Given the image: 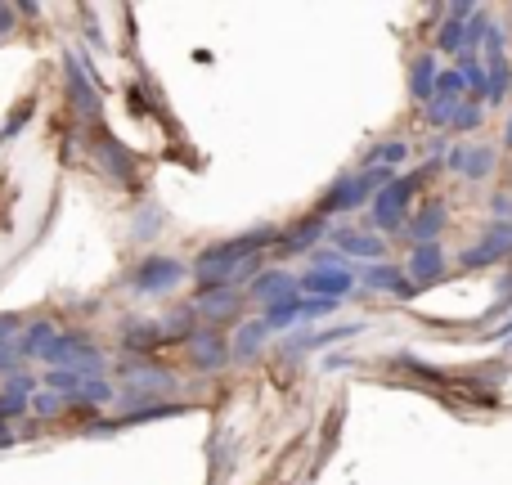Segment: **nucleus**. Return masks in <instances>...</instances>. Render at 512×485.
<instances>
[{
	"label": "nucleus",
	"mask_w": 512,
	"mask_h": 485,
	"mask_svg": "<svg viewBox=\"0 0 512 485\" xmlns=\"http://www.w3.org/2000/svg\"><path fill=\"white\" fill-rule=\"evenodd\" d=\"M239 306H243V292L239 288H212V292H203L198 297V315H207L212 324H221V319H234L239 315Z\"/></svg>",
	"instance_id": "obj_17"
},
{
	"label": "nucleus",
	"mask_w": 512,
	"mask_h": 485,
	"mask_svg": "<svg viewBox=\"0 0 512 485\" xmlns=\"http://www.w3.org/2000/svg\"><path fill=\"white\" fill-rule=\"evenodd\" d=\"M423 185L418 176H400V180H391L387 189H382L378 198H373V212H369V221L378 225V230H405V221H409V203H414V189Z\"/></svg>",
	"instance_id": "obj_3"
},
{
	"label": "nucleus",
	"mask_w": 512,
	"mask_h": 485,
	"mask_svg": "<svg viewBox=\"0 0 512 485\" xmlns=\"http://www.w3.org/2000/svg\"><path fill=\"white\" fill-rule=\"evenodd\" d=\"M41 360L50 364V369H81L86 378H99V373H104V355H99L81 333H54L50 346L41 351Z\"/></svg>",
	"instance_id": "obj_2"
},
{
	"label": "nucleus",
	"mask_w": 512,
	"mask_h": 485,
	"mask_svg": "<svg viewBox=\"0 0 512 485\" xmlns=\"http://www.w3.org/2000/svg\"><path fill=\"white\" fill-rule=\"evenodd\" d=\"M450 171H459L463 180H486L490 171H495V149H486V144H477V149H454Z\"/></svg>",
	"instance_id": "obj_15"
},
{
	"label": "nucleus",
	"mask_w": 512,
	"mask_h": 485,
	"mask_svg": "<svg viewBox=\"0 0 512 485\" xmlns=\"http://www.w3.org/2000/svg\"><path fill=\"white\" fill-rule=\"evenodd\" d=\"M283 297H297V279L283 270H261L252 283V301H261V306H274V301Z\"/></svg>",
	"instance_id": "obj_16"
},
{
	"label": "nucleus",
	"mask_w": 512,
	"mask_h": 485,
	"mask_svg": "<svg viewBox=\"0 0 512 485\" xmlns=\"http://www.w3.org/2000/svg\"><path fill=\"white\" fill-rule=\"evenodd\" d=\"M63 68H68V90H72V108H77V117L81 122H99L104 104H99V90H95V81H90V72H86V59L63 54Z\"/></svg>",
	"instance_id": "obj_5"
},
{
	"label": "nucleus",
	"mask_w": 512,
	"mask_h": 485,
	"mask_svg": "<svg viewBox=\"0 0 512 485\" xmlns=\"http://www.w3.org/2000/svg\"><path fill=\"white\" fill-rule=\"evenodd\" d=\"M265 337H270V324H265V319H252V324H243L239 337L230 342V355L234 360H256V351L265 346Z\"/></svg>",
	"instance_id": "obj_22"
},
{
	"label": "nucleus",
	"mask_w": 512,
	"mask_h": 485,
	"mask_svg": "<svg viewBox=\"0 0 512 485\" xmlns=\"http://www.w3.org/2000/svg\"><path fill=\"white\" fill-rule=\"evenodd\" d=\"M459 104H463V99H441V95H432V104H427V122L441 126V131H450V126H454V113H459Z\"/></svg>",
	"instance_id": "obj_26"
},
{
	"label": "nucleus",
	"mask_w": 512,
	"mask_h": 485,
	"mask_svg": "<svg viewBox=\"0 0 512 485\" xmlns=\"http://www.w3.org/2000/svg\"><path fill=\"white\" fill-rule=\"evenodd\" d=\"M490 212H495V221H512V194H495V198H490Z\"/></svg>",
	"instance_id": "obj_33"
},
{
	"label": "nucleus",
	"mask_w": 512,
	"mask_h": 485,
	"mask_svg": "<svg viewBox=\"0 0 512 485\" xmlns=\"http://www.w3.org/2000/svg\"><path fill=\"white\" fill-rule=\"evenodd\" d=\"M18 364H23V355H18V346H14V342H5V346H0V373H9V378H14V373H18Z\"/></svg>",
	"instance_id": "obj_31"
},
{
	"label": "nucleus",
	"mask_w": 512,
	"mask_h": 485,
	"mask_svg": "<svg viewBox=\"0 0 512 485\" xmlns=\"http://www.w3.org/2000/svg\"><path fill=\"white\" fill-rule=\"evenodd\" d=\"M409 274L418 279V288H432V283L445 274V252H441V243L414 247V252H409Z\"/></svg>",
	"instance_id": "obj_14"
},
{
	"label": "nucleus",
	"mask_w": 512,
	"mask_h": 485,
	"mask_svg": "<svg viewBox=\"0 0 512 485\" xmlns=\"http://www.w3.org/2000/svg\"><path fill=\"white\" fill-rule=\"evenodd\" d=\"M18 333H23V319H18V315H0V346L14 342Z\"/></svg>",
	"instance_id": "obj_32"
},
{
	"label": "nucleus",
	"mask_w": 512,
	"mask_h": 485,
	"mask_svg": "<svg viewBox=\"0 0 512 485\" xmlns=\"http://www.w3.org/2000/svg\"><path fill=\"white\" fill-rule=\"evenodd\" d=\"M499 306H512V270L499 279Z\"/></svg>",
	"instance_id": "obj_35"
},
{
	"label": "nucleus",
	"mask_w": 512,
	"mask_h": 485,
	"mask_svg": "<svg viewBox=\"0 0 512 485\" xmlns=\"http://www.w3.org/2000/svg\"><path fill=\"white\" fill-rule=\"evenodd\" d=\"M301 297H324V301H346L355 292V274L351 270H306L297 279Z\"/></svg>",
	"instance_id": "obj_7"
},
{
	"label": "nucleus",
	"mask_w": 512,
	"mask_h": 485,
	"mask_svg": "<svg viewBox=\"0 0 512 485\" xmlns=\"http://www.w3.org/2000/svg\"><path fill=\"white\" fill-rule=\"evenodd\" d=\"M189 351H194V369H203V373H216L234 360L230 342H225L221 333H212V328H203V333L189 337Z\"/></svg>",
	"instance_id": "obj_9"
},
{
	"label": "nucleus",
	"mask_w": 512,
	"mask_h": 485,
	"mask_svg": "<svg viewBox=\"0 0 512 485\" xmlns=\"http://www.w3.org/2000/svg\"><path fill=\"white\" fill-rule=\"evenodd\" d=\"M63 405H68V400H63L59 391H36V396H32V409H36L41 418H54Z\"/></svg>",
	"instance_id": "obj_29"
},
{
	"label": "nucleus",
	"mask_w": 512,
	"mask_h": 485,
	"mask_svg": "<svg viewBox=\"0 0 512 485\" xmlns=\"http://www.w3.org/2000/svg\"><path fill=\"white\" fill-rule=\"evenodd\" d=\"M463 90H468L463 86V72L459 68H441V77H436V95L441 99H468Z\"/></svg>",
	"instance_id": "obj_28"
},
{
	"label": "nucleus",
	"mask_w": 512,
	"mask_h": 485,
	"mask_svg": "<svg viewBox=\"0 0 512 485\" xmlns=\"http://www.w3.org/2000/svg\"><path fill=\"white\" fill-rule=\"evenodd\" d=\"M113 400H117V391L108 387L104 378H95V382H86V387H81L77 396L68 400V405H81V409H86V405H113Z\"/></svg>",
	"instance_id": "obj_25"
},
{
	"label": "nucleus",
	"mask_w": 512,
	"mask_h": 485,
	"mask_svg": "<svg viewBox=\"0 0 512 485\" xmlns=\"http://www.w3.org/2000/svg\"><path fill=\"white\" fill-rule=\"evenodd\" d=\"M508 256H512V221H490L486 234H481V243L468 247L459 261L468 265V270H486V265L508 261Z\"/></svg>",
	"instance_id": "obj_4"
},
{
	"label": "nucleus",
	"mask_w": 512,
	"mask_h": 485,
	"mask_svg": "<svg viewBox=\"0 0 512 485\" xmlns=\"http://www.w3.org/2000/svg\"><path fill=\"white\" fill-rule=\"evenodd\" d=\"M180 279H185V261H176V256H144L140 270L131 274V288L135 292H167V288H176Z\"/></svg>",
	"instance_id": "obj_6"
},
{
	"label": "nucleus",
	"mask_w": 512,
	"mask_h": 485,
	"mask_svg": "<svg viewBox=\"0 0 512 485\" xmlns=\"http://www.w3.org/2000/svg\"><path fill=\"white\" fill-rule=\"evenodd\" d=\"M445 221H450V212H445V203L436 198V203H427L423 212L409 216V221H405V239L414 243V247L436 243V239H441V230H445Z\"/></svg>",
	"instance_id": "obj_10"
},
{
	"label": "nucleus",
	"mask_w": 512,
	"mask_h": 485,
	"mask_svg": "<svg viewBox=\"0 0 512 485\" xmlns=\"http://www.w3.org/2000/svg\"><path fill=\"white\" fill-rule=\"evenodd\" d=\"M14 441V436H9V427H5V418H0V450H5V445Z\"/></svg>",
	"instance_id": "obj_37"
},
{
	"label": "nucleus",
	"mask_w": 512,
	"mask_h": 485,
	"mask_svg": "<svg viewBox=\"0 0 512 485\" xmlns=\"http://www.w3.org/2000/svg\"><path fill=\"white\" fill-rule=\"evenodd\" d=\"M328 234V221L324 216H315V221H301L297 230H288L279 239V252H288V256H297V252H306V247H315L319 239Z\"/></svg>",
	"instance_id": "obj_20"
},
{
	"label": "nucleus",
	"mask_w": 512,
	"mask_h": 485,
	"mask_svg": "<svg viewBox=\"0 0 512 485\" xmlns=\"http://www.w3.org/2000/svg\"><path fill=\"white\" fill-rule=\"evenodd\" d=\"M504 144L512 149V117H508V126H504Z\"/></svg>",
	"instance_id": "obj_38"
},
{
	"label": "nucleus",
	"mask_w": 512,
	"mask_h": 485,
	"mask_svg": "<svg viewBox=\"0 0 512 485\" xmlns=\"http://www.w3.org/2000/svg\"><path fill=\"white\" fill-rule=\"evenodd\" d=\"M122 342L131 346V351H135V346H158V342H167V328H162L158 319H149V324H126L122 328Z\"/></svg>",
	"instance_id": "obj_24"
},
{
	"label": "nucleus",
	"mask_w": 512,
	"mask_h": 485,
	"mask_svg": "<svg viewBox=\"0 0 512 485\" xmlns=\"http://www.w3.org/2000/svg\"><path fill=\"white\" fill-rule=\"evenodd\" d=\"M360 283L364 288H378V292H396V297H418V283H409L396 265H364L360 270Z\"/></svg>",
	"instance_id": "obj_13"
},
{
	"label": "nucleus",
	"mask_w": 512,
	"mask_h": 485,
	"mask_svg": "<svg viewBox=\"0 0 512 485\" xmlns=\"http://www.w3.org/2000/svg\"><path fill=\"white\" fill-rule=\"evenodd\" d=\"M126 387H135V391H149V396H167L171 387H176V373L171 369H158V364H144V360H131L126 364Z\"/></svg>",
	"instance_id": "obj_11"
},
{
	"label": "nucleus",
	"mask_w": 512,
	"mask_h": 485,
	"mask_svg": "<svg viewBox=\"0 0 512 485\" xmlns=\"http://www.w3.org/2000/svg\"><path fill=\"white\" fill-rule=\"evenodd\" d=\"M310 270H346V256L337 252V247H324V252H315V265Z\"/></svg>",
	"instance_id": "obj_30"
},
{
	"label": "nucleus",
	"mask_w": 512,
	"mask_h": 485,
	"mask_svg": "<svg viewBox=\"0 0 512 485\" xmlns=\"http://www.w3.org/2000/svg\"><path fill=\"white\" fill-rule=\"evenodd\" d=\"M162 230V216L158 212H153V216H140V225H135V234H140V239H144V234H158Z\"/></svg>",
	"instance_id": "obj_34"
},
{
	"label": "nucleus",
	"mask_w": 512,
	"mask_h": 485,
	"mask_svg": "<svg viewBox=\"0 0 512 485\" xmlns=\"http://www.w3.org/2000/svg\"><path fill=\"white\" fill-rule=\"evenodd\" d=\"M481 117H486V108H481V99H463L459 104V113H454V131H477L481 126Z\"/></svg>",
	"instance_id": "obj_27"
},
{
	"label": "nucleus",
	"mask_w": 512,
	"mask_h": 485,
	"mask_svg": "<svg viewBox=\"0 0 512 485\" xmlns=\"http://www.w3.org/2000/svg\"><path fill=\"white\" fill-rule=\"evenodd\" d=\"M369 203V194H364V185H360V176H342L333 189H328V198H324V207H319V216H337V212H355V207H364Z\"/></svg>",
	"instance_id": "obj_12"
},
{
	"label": "nucleus",
	"mask_w": 512,
	"mask_h": 485,
	"mask_svg": "<svg viewBox=\"0 0 512 485\" xmlns=\"http://www.w3.org/2000/svg\"><path fill=\"white\" fill-rule=\"evenodd\" d=\"M436 77H441V68H436V54H418L414 68H409V90H414V99L432 104V95H436Z\"/></svg>",
	"instance_id": "obj_19"
},
{
	"label": "nucleus",
	"mask_w": 512,
	"mask_h": 485,
	"mask_svg": "<svg viewBox=\"0 0 512 485\" xmlns=\"http://www.w3.org/2000/svg\"><path fill=\"white\" fill-rule=\"evenodd\" d=\"M9 27H14V9L0 5V36H9Z\"/></svg>",
	"instance_id": "obj_36"
},
{
	"label": "nucleus",
	"mask_w": 512,
	"mask_h": 485,
	"mask_svg": "<svg viewBox=\"0 0 512 485\" xmlns=\"http://www.w3.org/2000/svg\"><path fill=\"white\" fill-rule=\"evenodd\" d=\"M95 144H99V162H104V167L113 171L122 185H135V158H131V153H126L122 144L113 140V135H99Z\"/></svg>",
	"instance_id": "obj_18"
},
{
	"label": "nucleus",
	"mask_w": 512,
	"mask_h": 485,
	"mask_svg": "<svg viewBox=\"0 0 512 485\" xmlns=\"http://www.w3.org/2000/svg\"><path fill=\"white\" fill-rule=\"evenodd\" d=\"M405 158H409V144L405 140H387V144H378V149L364 153V162H369V167H387V171H396Z\"/></svg>",
	"instance_id": "obj_23"
},
{
	"label": "nucleus",
	"mask_w": 512,
	"mask_h": 485,
	"mask_svg": "<svg viewBox=\"0 0 512 485\" xmlns=\"http://www.w3.org/2000/svg\"><path fill=\"white\" fill-rule=\"evenodd\" d=\"M32 378H23V373H14V378L0 387V418H14V414H23L27 405H32Z\"/></svg>",
	"instance_id": "obj_21"
},
{
	"label": "nucleus",
	"mask_w": 512,
	"mask_h": 485,
	"mask_svg": "<svg viewBox=\"0 0 512 485\" xmlns=\"http://www.w3.org/2000/svg\"><path fill=\"white\" fill-rule=\"evenodd\" d=\"M328 243L342 256H355V261H369V265H382V252H387L378 234H360V230H346V225L328 230Z\"/></svg>",
	"instance_id": "obj_8"
},
{
	"label": "nucleus",
	"mask_w": 512,
	"mask_h": 485,
	"mask_svg": "<svg viewBox=\"0 0 512 485\" xmlns=\"http://www.w3.org/2000/svg\"><path fill=\"white\" fill-rule=\"evenodd\" d=\"M270 243H279V230H274V225H261V230H248V234H239V239H225V243L207 247V252H198V261H194L198 288L203 292L234 288V283L248 279V274H261L256 252H265Z\"/></svg>",
	"instance_id": "obj_1"
}]
</instances>
